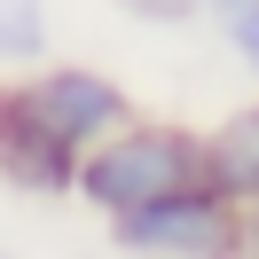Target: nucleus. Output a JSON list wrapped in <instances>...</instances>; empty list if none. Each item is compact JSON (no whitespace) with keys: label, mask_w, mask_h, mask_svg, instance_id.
Wrapping results in <instances>:
<instances>
[{"label":"nucleus","mask_w":259,"mask_h":259,"mask_svg":"<svg viewBox=\"0 0 259 259\" xmlns=\"http://www.w3.org/2000/svg\"><path fill=\"white\" fill-rule=\"evenodd\" d=\"M71 173H79V149H63L32 118L24 87H0V181L24 196H71Z\"/></svg>","instance_id":"4"},{"label":"nucleus","mask_w":259,"mask_h":259,"mask_svg":"<svg viewBox=\"0 0 259 259\" xmlns=\"http://www.w3.org/2000/svg\"><path fill=\"white\" fill-rule=\"evenodd\" d=\"M204 181V149H196L189 126H157V118H126L118 134H102L95 149H79V173H71V196L118 220V212L149 204V196H173Z\"/></svg>","instance_id":"1"},{"label":"nucleus","mask_w":259,"mask_h":259,"mask_svg":"<svg viewBox=\"0 0 259 259\" xmlns=\"http://www.w3.org/2000/svg\"><path fill=\"white\" fill-rule=\"evenodd\" d=\"M24 102H32V118L63 149H95L102 134H118L134 118V95L110 71H87V63H55V71H39V79H24Z\"/></svg>","instance_id":"3"},{"label":"nucleus","mask_w":259,"mask_h":259,"mask_svg":"<svg viewBox=\"0 0 259 259\" xmlns=\"http://www.w3.org/2000/svg\"><path fill=\"white\" fill-rule=\"evenodd\" d=\"M196 149H204V189H220L228 204L259 196V102H236L212 134H196Z\"/></svg>","instance_id":"5"},{"label":"nucleus","mask_w":259,"mask_h":259,"mask_svg":"<svg viewBox=\"0 0 259 259\" xmlns=\"http://www.w3.org/2000/svg\"><path fill=\"white\" fill-rule=\"evenodd\" d=\"M48 55V0H0V71Z\"/></svg>","instance_id":"6"},{"label":"nucleus","mask_w":259,"mask_h":259,"mask_svg":"<svg viewBox=\"0 0 259 259\" xmlns=\"http://www.w3.org/2000/svg\"><path fill=\"white\" fill-rule=\"evenodd\" d=\"M236 251L259 259V196H251V204H236Z\"/></svg>","instance_id":"9"},{"label":"nucleus","mask_w":259,"mask_h":259,"mask_svg":"<svg viewBox=\"0 0 259 259\" xmlns=\"http://www.w3.org/2000/svg\"><path fill=\"white\" fill-rule=\"evenodd\" d=\"M110 243L142 251V259H228L236 251V204L220 189H204V181H189L173 196H149V204L118 212Z\"/></svg>","instance_id":"2"},{"label":"nucleus","mask_w":259,"mask_h":259,"mask_svg":"<svg viewBox=\"0 0 259 259\" xmlns=\"http://www.w3.org/2000/svg\"><path fill=\"white\" fill-rule=\"evenodd\" d=\"M204 8H236V0H204Z\"/></svg>","instance_id":"10"},{"label":"nucleus","mask_w":259,"mask_h":259,"mask_svg":"<svg viewBox=\"0 0 259 259\" xmlns=\"http://www.w3.org/2000/svg\"><path fill=\"white\" fill-rule=\"evenodd\" d=\"M134 16H157V24H181V16H196L204 0H126Z\"/></svg>","instance_id":"8"},{"label":"nucleus","mask_w":259,"mask_h":259,"mask_svg":"<svg viewBox=\"0 0 259 259\" xmlns=\"http://www.w3.org/2000/svg\"><path fill=\"white\" fill-rule=\"evenodd\" d=\"M220 39H228V55H236L243 71H259V0L220 8Z\"/></svg>","instance_id":"7"}]
</instances>
